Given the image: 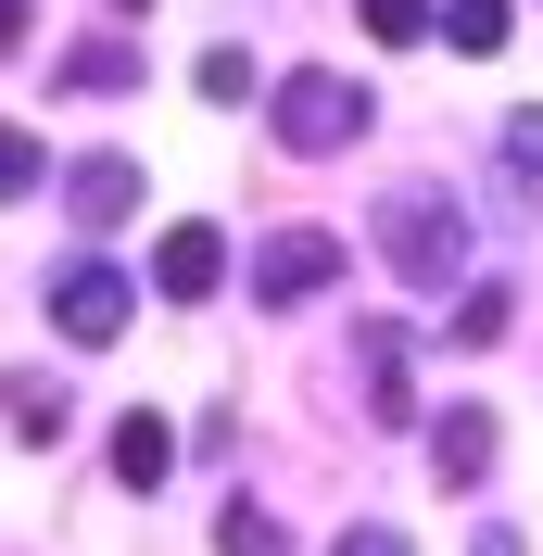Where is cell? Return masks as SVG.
<instances>
[{
  "label": "cell",
  "instance_id": "obj_1",
  "mask_svg": "<svg viewBox=\"0 0 543 556\" xmlns=\"http://www.w3.org/2000/svg\"><path fill=\"white\" fill-rule=\"evenodd\" d=\"M379 253H392L405 291H455V278H468V203L430 190V177H405V190L379 203Z\"/></svg>",
  "mask_w": 543,
  "mask_h": 556
},
{
  "label": "cell",
  "instance_id": "obj_2",
  "mask_svg": "<svg viewBox=\"0 0 543 556\" xmlns=\"http://www.w3.org/2000/svg\"><path fill=\"white\" fill-rule=\"evenodd\" d=\"M266 127H278V152H304V165H329V152H354V139L379 127V102H367V89H354V76L304 64V76H278Z\"/></svg>",
  "mask_w": 543,
  "mask_h": 556
},
{
  "label": "cell",
  "instance_id": "obj_3",
  "mask_svg": "<svg viewBox=\"0 0 543 556\" xmlns=\"http://www.w3.org/2000/svg\"><path fill=\"white\" fill-rule=\"evenodd\" d=\"M341 278V241L329 228H278V241H253V304H316Z\"/></svg>",
  "mask_w": 543,
  "mask_h": 556
},
{
  "label": "cell",
  "instance_id": "obj_4",
  "mask_svg": "<svg viewBox=\"0 0 543 556\" xmlns=\"http://www.w3.org/2000/svg\"><path fill=\"white\" fill-rule=\"evenodd\" d=\"M127 304H139V291H127L114 266H64V278H51V329H64V342H89V354L127 342Z\"/></svg>",
  "mask_w": 543,
  "mask_h": 556
},
{
  "label": "cell",
  "instance_id": "obj_5",
  "mask_svg": "<svg viewBox=\"0 0 543 556\" xmlns=\"http://www.w3.org/2000/svg\"><path fill=\"white\" fill-rule=\"evenodd\" d=\"M215 278H228V228L177 215L165 241H152V291H165V304H215Z\"/></svg>",
  "mask_w": 543,
  "mask_h": 556
},
{
  "label": "cell",
  "instance_id": "obj_6",
  "mask_svg": "<svg viewBox=\"0 0 543 556\" xmlns=\"http://www.w3.org/2000/svg\"><path fill=\"white\" fill-rule=\"evenodd\" d=\"M64 215H76V228H127V215H139V165H127V152H76V165H64Z\"/></svg>",
  "mask_w": 543,
  "mask_h": 556
},
{
  "label": "cell",
  "instance_id": "obj_7",
  "mask_svg": "<svg viewBox=\"0 0 543 556\" xmlns=\"http://www.w3.org/2000/svg\"><path fill=\"white\" fill-rule=\"evenodd\" d=\"M430 468H442V493L493 481V405H455V417H430Z\"/></svg>",
  "mask_w": 543,
  "mask_h": 556
},
{
  "label": "cell",
  "instance_id": "obj_8",
  "mask_svg": "<svg viewBox=\"0 0 543 556\" xmlns=\"http://www.w3.org/2000/svg\"><path fill=\"white\" fill-rule=\"evenodd\" d=\"M354 367H367V417L379 430H405L417 392H405V329H354Z\"/></svg>",
  "mask_w": 543,
  "mask_h": 556
},
{
  "label": "cell",
  "instance_id": "obj_9",
  "mask_svg": "<svg viewBox=\"0 0 543 556\" xmlns=\"http://www.w3.org/2000/svg\"><path fill=\"white\" fill-rule=\"evenodd\" d=\"M0 417H13V443H64V430H76V392L38 380V367H13V380H0Z\"/></svg>",
  "mask_w": 543,
  "mask_h": 556
},
{
  "label": "cell",
  "instance_id": "obj_10",
  "mask_svg": "<svg viewBox=\"0 0 543 556\" xmlns=\"http://www.w3.org/2000/svg\"><path fill=\"white\" fill-rule=\"evenodd\" d=\"M51 89H139V51L127 38H76V51H51Z\"/></svg>",
  "mask_w": 543,
  "mask_h": 556
},
{
  "label": "cell",
  "instance_id": "obj_11",
  "mask_svg": "<svg viewBox=\"0 0 543 556\" xmlns=\"http://www.w3.org/2000/svg\"><path fill=\"white\" fill-rule=\"evenodd\" d=\"M165 468H177V430H165V417H152V405H139L127 430H114V481H127V493H152V481H165Z\"/></svg>",
  "mask_w": 543,
  "mask_h": 556
},
{
  "label": "cell",
  "instance_id": "obj_12",
  "mask_svg": "<svg viewBox=\"0 0 543 556\" xmlns=\"http://www.w3.org/2000/svg\"><path fill=\"white\" fill-rule=\"evenodd\" d=\"M506 316H518V291H506V278H468V291L442 304V329H455V342H506Z\"/></svg>",
  "mask_w": 543,
  "mask_h": 556
},
{
  "label": "cell",
  "instance_id": "obj_13",
  "mask_svg": "<svg viewBox=\"0 0 543 556\" xmlns=\"http://www.w3.org/2000/svg\"><path fill=\"white\" fill-rule=\"evenodd\" d=\"M215 556H291V531H278L266 506H253V493H240L228 519H215Z\"/></svg>",
  "mask_w": 543,
  "mask_h": 556
},
{
  "label": "cell",
  "instance_id": "obj_14",
  "mask_svg": "<svg viewBox=\"0 0 543 556\" xmlns=\"http://www.w3.org/2000/svg\"><path fill=\"white\" fill-rule=\"evenodd\" d=\"M442 38H455V51H506V0H442Z\"/></svg>",
  "mask_w": 543,
  "mask_h": 556
},
{
  "label": "cell",
  "instance_id": "obj_15",
  "mask_svg": "<svg viewBox=\"0 0 543 556\" xmlns=\"http://www.w3.org/2000/svg\"><path fill=\"white\" fill-rule=\"evenodd\" d=\"M26 190H51V152L26 127H0V203H26Z\"/></svg>",
  "mask_w": 543,
  "mask_h": 556
},
{
  "label": "cell",
  "instance_id": "obj_16",
  "mask_svg": "<svg viewBox=\"0 0 543 556\" xmlns=\"http://www.w3.org/2000/svg\"><path fill=\"white\" fill-rule=\"evenodd\" d=\"M430 26H442L430 0H367V38H392V51H405V38H430Z\"/></svg>",
  "mask_w": 543,
  "mask_h": 556
},
{
  "label": "cell",
  "instance_id": "obj_17",
  "mask_svg": "<svg viewBox=\"0 0 543 556\" xmlns=\"http://www.w3.org/2000/svg\"><path fill=\"white\" fill-rule=\"evenodd\" d=\"M190 76H203V102H253V51H203Z\"/></svg>",
  "mask_w": 543,
  "mask_h": 556
},
{
  "label": "cell",
  "instance_id": "obj_18",
  "mask_svg": "<svg viewBox=\"0 0 543 556\" xmlns=\"http://www.w3.org/2000/svg\"><path fill=\"white\" fill-rule=\"evenodd\" d=\"M506 177H543V114H506Z\"/></svg>",
  "mask_w": 543,
  "mask_h": 556
},
{
  "label": "cell",
  "instance_id": "obj_19",
  "mask_svg": "<svg viewBox=\"0 0 543 556\" xmlns=\"http://www.w3.org/2000/svg\"><path fill=\"white\" fill-rule=\"evenodd\" d=\"M329 556H405V531H379V519H367V531H341Z\"/></svg>",
  "mask_w": 543,
  "mask_h": 556
},
{
  "label": "cell",
  "instance_id": "obj_20",
  "mask_svg": "<svg viewBox=\"0 0 543 556\" xmlns=\"http://www.w3.org/2000/svg\"><path fill=\"white\" fill-rule=\"evenodd\" d=\"M468 556H518V531H506V519H480V544H468Z\"/></svg>",
  "mask_w": 543,
  "mask_h": 556
},
{
  "label": "cell",
  "instance_id": "obj_21",
  "mask_svg": "<svg viewBox=\"0 0 543 556\" xmlns=\"http://www.w3.org/2000/svg\"><path fill=\"white\" fill-rule=\"evenodd\" d=\"M13 38H26V0H0V51H13Z\"/></svg>",
  "mask_w": 543,
  "mask_h": 556
},
{
  "label": "cell",
  "instance_id": "obj_22",
  "mask_svg": "<svg viewBox=\"0 0 543 556\" xmlns=\"http://www.w3.org/2000/svg\"><path fill=\"white\" fill-rule=\"evenodd\" d=\"M127 13H139V0H127Z\"/></svg>",
  "mask_w": 543,
  "mask_h": 556
}]
</instances>
